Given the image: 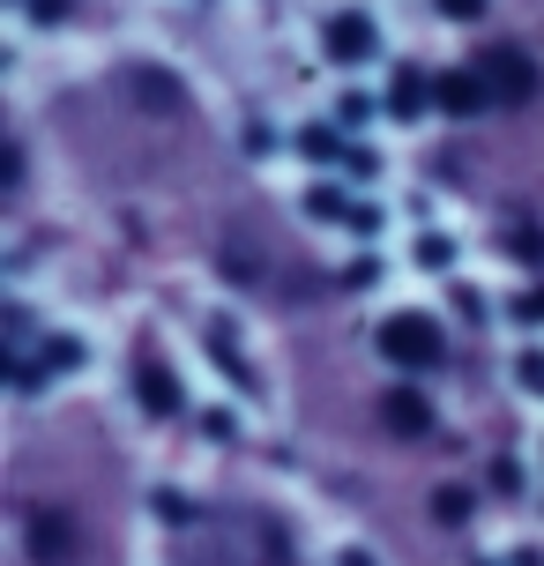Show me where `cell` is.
<instances>
[{
    "instance_id": "cell-11",
    "label": "cell",
    "mask_w": 544,
    "mask_h": 566,
    "mask_svg": "<svg viewBox=\"0 0 544 566\" xmlns=\"http://www.w3.org/2000/svg\"><path fill=\"white\" fill-rule=\"evenodd\" d=\"M366 113H373V105H366V97H358V90H351L344 105H336V119H344V127H358V119H366Z\"/></svg>"
},
{
    "instance_id": "cell-2",
    "label": "cell",
    "mask_w": 544,
    "mask_h": 566,
    "mask_svg": "<svg viewBox=\"0 0 544 566\" xmlns=\"http://www.w3.org/2000/svg\"><path fill=\"white\" fill-rule=\"evenodd\" d=\"M478 75L492 83V97H500V105H522V97H537V67H530V60H522L515 45L485 53V67H478Z\"/></svg>"
},
{
    "instance_id": "cell-9",
    "label": "cell",
    "mask_w": 544,
    "mask_h": 566,
    "mask_svg": "<svg viewBox=\"0 0 544 566\" xmlns=\"http://www.w3.org/2000/svg\"><path fill=\"white\" fill-rule=\"evenodd\" d=\"M515 380H522V388H537V396H544V350H530V358H522V366H515Z\"/></svg>"
},
{
    "instance_id": "cell-10",
    "label": "cell",
    "mask_w": 544,
    "mask_h": 566,
    "mask_svg": "<svg viewBox=\"0 0 544 566\" xmlns=\"http://www.w3.org/2000/svg\"><path fill=\"white\" fill-rule=\"evenodd\" d=\"M440 15H456V23H478V15H485V0H440Z\"/></svg>"
},
{
    "instance_id": "cell-4",
    "label": "cell",
    "mask_w": 544,
    "mask_h": 566,
    "mask_svg": "<svg viewBox=\"0 0 544 566\" xmlns=\"http://www.w3.org/2000/svg\"><path fill=\"white\" fill-rule=\"evenodd\" d=\"M440 105L448 113H478V105H492V83L478 67H456V75H440Z\"/></svg>"
},
{
    "instance_id": "cell-7",
    "label": "cell",
    "mask_w": 544,
    "mask_h": 566,
    "mask_svg": "<svg viewBox=\"0 0 544 566\" xmlns=\"http://www.w3.org/2000/svg\"><path fill=\"white\" fill-rule=\"evenodd\" d=\"M30 530H38V559H45V566L75 552V530H67V522H53V514H30Z\"/></svg>"
},
{
    "instance_id": "cell-5",
    "label": "cell",
    "mask_w": 544,
    "mask_h": 566,
    "mask_svg": "<svg viewBox=\"0 0 544 566\" xmlns=\"http://www.w3.org/2000/svg\"><path fill=\"white\" fill-rule=\"evenodd\" d=\"M135 388H143L149 418H179V388H172V373L157 366V358H143V366H135Z\"/></svg>"
},
{
    "instance_id": "cell-8",
    "label": "cell",
    "mask_w": 544,
    "mask_h": 566,
    "mask_svg": "<svg viewBox=\"0 0 544 566\" xmlns=\"http://www.w3.org/2000/svg\"><path fill=\"white\" fill-rule=\"evenodd\" d=\"M380 410H388V424H396V432H426V424H432L426 396H402V388H396L388 402H380Z\"/></svg>"
},
{
    "instance_id": "cell-1",
    "label": "cell",
    "mask_w": 544,
    "mask_h": 566,
    "mask_svg": "<svg viewBox=\"0 0 544 566\" xmlns=\"http://www.w3.org/2000/svg\"><path fill=\"white\" fill-rule=\"evenodd\" d=\"M380 350H388V366H440V328L426 313H396V321H380Z\"/></svg>"
},
{
    "instance_id": "cell-3",
    "label": "cell",
    "mask_w": 544,
    "mask_h": 566,
    "mask_svg": "<svg viewBox=\"0 0 544 566\" xmlns=\"http://www.w3.org/2000/svg\"><path fill=\"white\" fill-rule=\"evenodd\" d=\"M321 45H328V60H344V67H351V60H373V53H380V38H373L366 15H336V23L321 30Z\"/></svg>"
},
{
    "instance_id": "cell-12",
    "label": "cell",
    "mask_w": 544,
    "mask_h": 566,
    "mask_svg": "<svg viewBox=\"0 0 544 566\" xmlns=\"http://www.w3.org/2000/svg\"><path fill=\"white\" fill-rule=\"evenodd\" d=\"M522 321H544V291H530V298H522Z\"/></svg>"
},
{
    "instance_id": "cell-6",
    "label": "cell",
    "mask_w": 544,
    "mask_h": 566,
    "mask_svg": "<svg viewBox=\"0 0 544 566\" xmlns=\"http://www.w3.org/2000/svg\"><path fill=\"white\" fill-rule=\"evenodd\" d=\"M432 97H440V90H432L426 75H418V67H402V75H396V90H388V113H396V119H418V113L432 105Z\"/></svg>"
}]
</instances>
